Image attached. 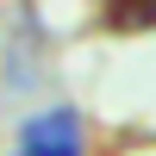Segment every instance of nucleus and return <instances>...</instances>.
Instances as JSON below:
<instances>
[{"mask_svg": "<svg viewBox=\"0 0 156 156\" xmlns=\"http://www.w3.org/2000/svg\"><path fill=\"white\" fill-rule=\"evenodd\" d=\"M19 156H81V125L75 112H44L19 131Z\"/></svg>", "mask_w": 156, "mask_h": 156, "instance_id": "nucleus-1", "label": "nucleus"}]
</instances>
